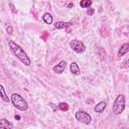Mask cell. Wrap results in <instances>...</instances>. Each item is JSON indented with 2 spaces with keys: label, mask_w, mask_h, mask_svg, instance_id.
I'll return each mask as SVG.
<instances>
[{
  "label": "cell",
  "mask_w": 129,
  "mask_h": 129,
  "mask_svg": "<svg viewBox=\"0 0 129 129\" xmlns=\"http://www.w3.org/2000/svg\"><path fill=\"white\" fill-rule=\"evenodd\" d=\"M70 47L77 53H83L86 50L85 44L79 39H73L70 42Z\"/></svg>",
  "instance_id": "5"
},
{
  "label": "cell",
  "mask_w": 129,
  "mask_h": 129,
  "mask_svg": "<svg viewBox=\"0 0 129 129\" xmlns=\"http://www.w3.org/2000/svg\"><path fill=\"white\" fill-rule=\"evenodd\" d=\"M6 31H7L8 34H11V33L13 32V28H12L11 26H7V27H6Z\"/></svg>",
  "instance_id": "19"
},
{
  "label": "cell",
  "mask_w": 129,
  "mask_h": 129,
  "mask_svg": "<svg viewBox=\"0 0 129 129\" xmlns=\"http://www.w3.org/2000/svg\"><path fill=\"white\" fill-rule=\"evenodd\" d=\"M70 71H71V73H72L73 75H75V76H79V75L81 74V69H80L79 64H78L76 61H72V62L70 63Z\"/></svg>",
  "instance_id": "7"
},
{
  "label": "cell",
  "mask_w": 129,
  "mask_h": 129,
  "mask_svg": "<svg viewBox=\"0 0 129 129\" xmlns=\"http://www.w3.org/2000/svg\"><path fill=\"white\" fill-rule=\"evenodd\" d=\"M0 97H1V99L4 101V102H6V103H8L10 100H9V98H8V96L6 95V93H5V89H4V87L0 84Z\"/></svg>",
  "instance_id": "12"
},
{
  "label": "cell",
  "mask_w": 129,
  "mask_h": 129,
  "mask_svg": "<svg viewBox=\"0 0 129 129\" xmlns=\"http://www.w3.org/2000/svg\"><path fill=\"white\" fill-rule=\"evenodd\" d=\"M128 51H129V43H124V44L120 47V49H119V51H118V56H123V55H125Z\"/></svg>",
  "instance_id": "11"
},
{
  "label": "cell",
  "mask_w": 129,
  "mask_h": 129,
  "mask_svg": "<svg viewBox=\"0 0 129 129\" xmlns=\"http://www.w3.org/2000/svg\"><path fill=\"white\" fill-rule=\"evenodd\" d=\"M66 68H67V61L66 60H60L56 66H54L52 68V71L56 74H62L63 71L66 70Z\"/></svg>",
  "instance_id": "6"
},
{
  "label": "cell",
  "mask_w": 129,
  "mask_h": 129,
  "mask_svg": "<svg viewBox=\"0 0 129 129\" xmlns=\"http://www.w3.org/2000/svg\"><path fill=\"white\" fill-rule=\"evenodd\" d=\"M42 20L44 21V23L46 24H51L52 23V16L49 14V13H44L43 16H42Z\"/></svg>",
  "instance_id": "13"
},
{
  "label": "cell",
  "mask_w": 129,
  "mask_h": 129,
  "mask_svg": "<svg viewBox=\"0 0 129 129\" xmlns=\"http://www.w3.org/2000/svg\"><path fill=\"white\" fill-rule=\"evenodd\" d=\"M128 63V58H126L124 61H123V63H122V68H125V69H128L129 68V66L127 64Z\"/></svg>",
  "instance_id": "18"
},
{
  "label": "cell",
  "mask_w": 129,
  "mask_h": 129,
  "mask_svg": "<svg viewBox=\"0 0 129 129\" xmlns=\"http://www.w3.org/2000/svg\"><path fill=\"white\" fill-rule=\"evenodd\" d=\"M9 7H10V9H11L12 13H16V12H17V10L15 9V6H14V4H13V3H9Z\"/></svg>",
  "instance_id": "17"
},
{
  "label": "cell",
  "mask_w": 129,
  "mask_h": 129,
  "mask_svg": "<svg viewBox=\"0 0 129 129\" xmlns=\"http://www.w3.org/2000/svg\"><path fill=\"white\" fill-rule=\"evenodd\" d=\"M94 13H95V9H94V8H89V9L87 10V14H88L89 16L94 15Z\"/></svg>",
  "instance_id": "16"
},
{
  "label": "cell",
  "mask_w": 129,
  "mask_h": 129,
  "mask_svg": "<svg viewBox=\"0 0 129 129\" xmlns=\"http://www.w3.org/2000/svg\"><path fill=\"white\" fill-rule=\"evenodd\" d=\"M125 101H126V99H125L124 95L120 94V95L117 96L116 100L114 101L113 108H112L113 113L115 115H120L124 111V109H125Z\"/></svg>",
  "instance_id": "3"
},
{
  "label": "cell",
  "mask_w": 129,
  "mask_h": 129,
  "mask_svg": "<svg viewBox=\"0 0 129 129\" xmlns=\"http://www.w3.org/2000/svg\"><path fill=\"white\" fill-rule=\"evenodd\" d=\"M12 129L13 128V124L8 121L7 119H0V129Z\"/></svg>",
  "instance_id": "9"
},
{
  "label": "cell",
  "mask_w": 129,
  "mask_h": 129,
  "mask_svg": "<svg viewBox=\"0 0 129 129\" xmlns=\"http://www.w3.org/2000/svg\"><path fill=\"white\" fill-rule=\"evenodd\" d=\"M106 107H107V103H106V102H104V101H102V102L98 103V104L95 106L94 111H95L96 113H103V112L105 111Z\"/></svg>",
  "instance_id": "10"
},
{
  "label": "cell",
  "mask_w": 129,
  "mask_h": 129,
  "mask_svg": "<svg viewBox=\"0 0 129 129\" xmlns=\"http://www.w3.org/2000/svg\"><path fill=\"white\" fill-rule=\"evenodd\" d=\"M57 108L60 110V111H62V112H66V111H68L69 110V104L68 103H66V102H60L58 105H57Z\"/></svg>",
  "instance_id": "14"
},
{
  "label": "cell",
  "mask_w": 129,
  "mask_h": 129,
  "mask_svg": "<svg viewBox=\"0 0 129 129\" xmlns=\"http://www.w3.org/2000/svg\"><path fill=\"white\" fill-rule=\"evenodd\" d=\"M72 25H73L72 22H64V21H56L53 24L54 28H56V29H64V28H67L69 26H72Z\"/></svg>",
  "instance_id": "8"
},
{
  "label": "cell",
  "mask_w": 129,
  "mask_h": 129,
  "mask_svg": "<svg viewBox=\"0 0 129 129\" xmlns=\"http://www.w3.org/2000/svg\"><path fill=\"white\" fill-rule=\"evenodd\" d=\"M10 101H11L12 105H13L16 109H18V110H20V111H26V110L28 109V104H27L26 100H25L23 97H21L19 94L13 93V94L11 95Z\"/></svg>",
  "instance_id": "2"
},
{
  "label": "cell",
  "mask_w": 129,
  "mask_h": 129,
  "mask_svg": "<svg viewBox=\"0 0 129 129\" xmlns=\"http://www.w3.org/2000/svg\"><path fill=\"white\" fill-rule=\"evenodd\" d=\"M92 5V0H81L80 1V6L82 8H89Z\"/></svg>",
  "instance_id": "15"
},
{
  "label": "cell",
  "mask_w": 129,
  "mask_h": 129,
  "mask_svg": "<svg viewBox=\"0 0 129 129\" xmlns=\"http://www.w3.org/2000/svg\"><path fill=\"white\" fill-rule=\"evenodd\" d=\"M75 117H76V119H77L79 122L84 123V124H87V125L90 124L91 121H92L91 115H90L89 113H87L86 111H83V110L77 111L76 114H75Z\"/></svg>",
  "instance_id": "4"
},
{
  "label": "cell",
  "mask_w": 129,
  "mask_h": 129,
  "mask_svg": "<svg viewBox=\"0 0 129 129\" xmlns=\"http://www.w3.org/2000/svg\"><path fill=\"white\" fill-rule=\"evenodd\" d=\"M8 45H9V48H10V50L12 51V53L24 64V66H30V63H31V60H30V58H29V56L27 55V53L24 51V49L19 45V44H17L15 41H13V40H9L8 41Z\"/></svg>",
  "instance_id": "1"
}]
</instances>
